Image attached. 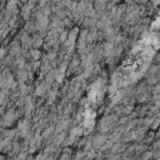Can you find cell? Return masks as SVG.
I'll return each mask as SVG.
<instances>
[{
  "label": "cell",
  "mask_w": 160,
  "mask_h": 160,
  "mask_svg": "<svg viewBox=\"0 0 160 160\" xmlns=\"http://www.w3.org/2000/svg\"><path fill=\"white\" fill-rule=\"evenodd\" d=\"M159 2H160V0H152V4H154L155 6H156V5L159 4Z\"/></svg>",
  "instance_id": "obj_1"
}]
</instances>
